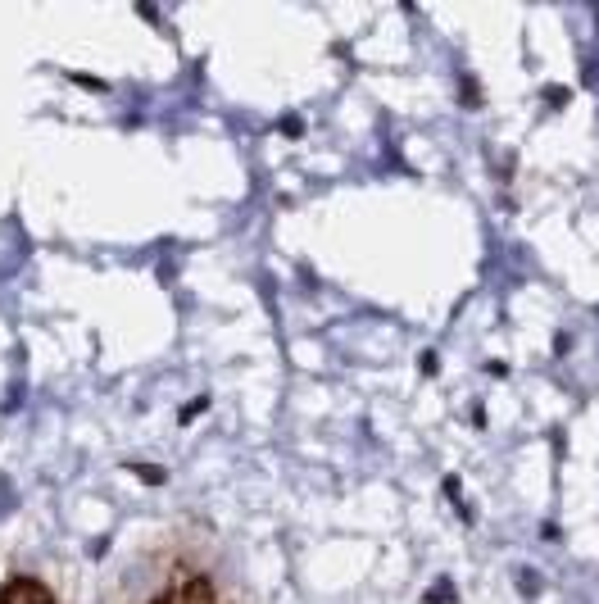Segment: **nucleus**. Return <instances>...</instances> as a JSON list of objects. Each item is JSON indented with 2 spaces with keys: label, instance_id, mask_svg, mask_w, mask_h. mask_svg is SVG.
I'll return each instance as SVG.
<instances>
[{
  "label": "nucleus",
  "instance_id": "1",
  "mask_svg": "<svg viewBox=\"0 0 599 604\" xmlns=\"http://www.w3.org/2000/svg\"><path fill=\"white\" fill-rule=\"evenodd\" d=\"M5 604H50V595L41 591L32 577H14L10 586H5V595H0Z\"/></svg>",
  "mask_w": 599,
  "mask_h": 604
},
{
  "label": "nucleus",
  "instance_id": "2",
  "mask_svg": "<svg viewBox=\"0 0 599 604\" xmlns=\"http://www.w3.org/2000/svg\"><path fill=\"white\" fill-rule=\"evenodd\" d=\"M522 591H527V595L541 591V582H536V573H531V568H522Z\"/></svg>",
  "mask_w": 599,
  "mask_h": 604
},
{
  "label": "nucleus",
  "instance_id": "3",
  "mask_svg": "<svg viewBox=\"0 0 599 604\" xmlns=\"http://www.w3.org/2000/svg\"><path fill=\"white\" fill-rule=\"evenodd\" d=\"M427 600H432V604H441V600H454V586H450V582H445V586H436V591L427 595Z\"/></svg>",
  "mask_w": 599,
  "mask_h": 604
}]
</instances>
